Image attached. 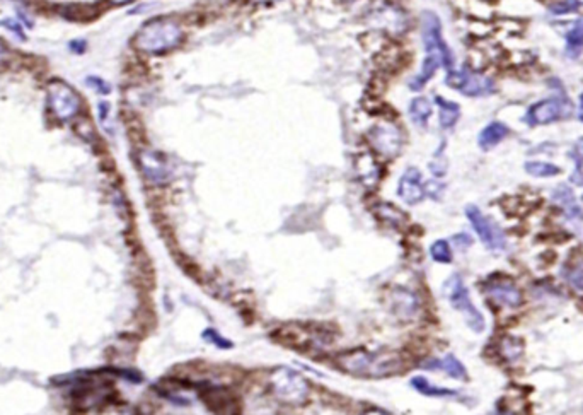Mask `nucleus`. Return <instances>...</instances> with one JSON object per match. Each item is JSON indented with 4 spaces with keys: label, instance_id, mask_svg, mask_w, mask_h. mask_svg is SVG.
Listing matches in <instances>:
<instances>
[{
    "label": "nucleus",
    "instance_id": "0eeeda50",
    "mask_svg": "<svg viewBox=\"0 0 583 415\" xmlns=\"http://www.w3.org/2000/svg\"><path fill=\"white\" fill-rule=\"evenodd\" d=\"M272 388L277 399L289 401V404H300L306 400L309 393V384L299 373L289 369V367H278L273 371Z\"/></svg>",
    "mask_w": 583,
    "mask_h": 415
},
{
    "label": "nucleus",
    "instance_id": "ddd939ff",
    "mask_svg": "<svg viewBox=\"0 0 583 415\" xmlns=\"http://www.w3.org/2000/svg\"><path fill=\"white\" fill-rule=\"evenodd\" d=\"M140 168L147 179L154 183H164L169 178V169H167L164 157L157 152L145 151L140 154Z\"/></svg>",
    "mask_w": 583,
    "mask_h": 415
},
{
    "label": "nucleus",
    "instance_id": "7ed1b4c3",
    "mask_svg": "<svg viewBox=\"0 0 583 415\" xmlns=\"http://www.w3.org/2000/svg\"><path fill=\"white\" fill-rule=\"evenodd\" d=\"M444 294L447 296L450 306L454 310H457L459 313L464 316L467 327L476 333L484 332V327H486V322H484L483 315L479 313V310L473 305L469 296V290L462 282L461 275L454 273L452 277H449L447 282L444 284Z\"/></svg>",
    "mask_w": 583,
    "mask_h": 415
},
{
    "label": "nucleus",
    "instance_id": "6e6552de",
    "mask_svg": "<svg viewBox=\"0 0 583 415\" xmlns=\"http://www.w3.org/2000/svg\"><path fill=\"white\" fill-rule=\"evenodd\" d=\"M466 217L488 250L503 251L505 248H507V238H505L503 231H501V228L495 221L484 216V214L479 211V207H476V205H467Z\"/></svg>",
    "mask_w": 583,
    "mask_h": 415
},
{
    "label": "nucleus",
    "instance_id": "423d86ee",
    "mask_svg": "<svg viewBox=\"0 0 583 415\" xmlns=\"http://www.w3.org/2000/svg\"><path fill=\"white\" fill-rule=\"evenodd\" d=\"M80 98L72 85L63 80H51L48 84V106L60 122H68L80 111Z\"/></svg>",
    "mask_w": 583,
    "mask_h": 415
},
{
    "label": "nucleus",
    "instance_id": "412c9836",
    "mask_svg": "<svg viewBox=\"0 0 583 415\" xmlns=\"http://www.w3.org/2000/svg\"><path fill=\"white\" fill-rule=\"evenodd\" d=\"M410 117L413 120L414 125L418 127H427L428 120L432 117V105L427 98L419 96L414 98L413 101L410 103Z\"/></svg>",
    "mask_w": 583,
    "mask_h": 415
},
{
    "label": "nucleus",
    "instance_id": "4468645a",
    "mask_svg": "<svg viewBox=\"0 0 583 415\" xmlns=\"http://www.w3.org/2000/svg\"><path fill=\"white\" fill-rule=\"evenodd\" d=\"M423 367L430 371H444L445 374H449L450 378L454 379H467V371L464 364H462L454 354H447L444 359H432V361H427Z\"/></svg>",
    "mask_w": 583,
    "mask_h": 415
},
{
    "label": "nucleus",
    "instance_id": "c85d7f7f",
    "mask_svg": "<svg viewBox=\"0 0 583 415\" xmlns=\"http://www.w3.org/2000/svg\"><path fill=\"white\" fill-rule=\"evenodd\" d=\"M0 26H4V28H7L9 31L14 33L16 36L21 38V40H26V34H24V31H23V28H21V26L17 24L16 21H12V19H4V21H0Z\"/></svg>",
    "mask_w": 583,
    "mask_h": 415
},
{
    "label": "nucleus",
    "instance_id": "f8f14e48",
    "mask_svg": "<svg viewBox=\"0 0 583 415\" xmlns=\"http://www.w3.org/2000/svg\"><path fill=\"white\" fill-rule=\"evenodd\" d=\"M486 293L490 294L495 301H498L500 305L508 308H518L524 303L522 293L512 280L490 282V284L486 285Z\"/></svg>",
    "mask_w": 583,
    "mask_h": 415
},
{
    "label": "nucleus",
    "instance_id": "473e14b6",
    "mask_svg": "<svg viewBox=\"0 0 583 415\" xmlns=\"http://www.w3.org/2000/svg\"><path fill=\"white\" fill-rule=\"evenodd\" d=\"M70 50L74 51V53H84V50H85V41L84 40H74V41H70Z\"/></svg>",
    "mask_w": 583,
    "mask_h": 415
},
{
    "label": "nucleus",
    "instance_id": "f704fd0d",
    "mask_svg": "<svg viewBox=\"0 0 583 415\" xmlns=\"http://www.w3.org/2000/svg\"><path fill=\"white\" fill-rule=\"evenodd\" d=\"M573 156L578 157V159H580V161L583 162V139H580V140H578V142H577L575 154H573Z\"/></svg>",
    "mask_w": 583,
    "mask_h": 415
},
{
    "label": "nucleus",
    "instance_id": "4c0bfd02",
    "mask_svg": "<svg viewBox=\"0 0 583 415\" xmlns=\"http://www.w3.org/2000/svg\"><path fill=\"white\" fill-rule=\"evenodd\" d=\"M255 2H260V4H272V2H278V0H255Z\"/></svg>",
    "mask_w": 583,
    "mask_h": 415
},
{
    "label": "nucleus",
    "instance_id": "a878e982",
    "mask_svg": "<svg viewBox=\"0 0 583 415\" xmlns=\"http://www.w3.org/2000/svg\"><path fill=\"white\" fill-rule=\"evenodd\" d=\"M201 337H203V339L207 342H210V344L215 345V347H218V349H232V345H234L229 339L222 337L220 333L215 330V328H207V330L201 333Z\"/></svg>",
    "mask_w": 583,
    "mask_h": 415
},
{
    "label": "nucleus",
    "instance_id": "e433bc0d",
    "mask_svg": "<svg viewBox=\"0 0 583 415\" xmlns=\"http://www.w3.org/2000/svg\"><path fill=\"white\" fill-rule=\"evenodd\" d=\"M111 4H114V6H127V4H132L134 0H109Z\"/></svg>",
    "mask_w": 583,
    "mask_h": 415
},
{
    "label": "nucleus",
    "instance_id": "6ab92c4d",
    "mask_svg": "<svg viewBox=\"0 0 583 415\" xmlns=\"http://www.w3.org/2000/svg\"><path fill=\"white\" fill-rule=\"evenodd\" d=\"M583 51V16L575 21L567 34V57L578 58Z\"/></svg>",
    "mask_w": 583,
    "mask_h": 415
},
{
    "label": "nucleus",
    "instance_id": "7c9ffc66",
    "mask_svg": "<svg viewBox=\"0 0 583 415\" xmlns=\"http://www.w3.org/2000/svg\"><path fill=\"white\" fill-rule=\"evenodd\" d=\"M575 159H577V168H575V171H573V174H572V183H573V185H583L582 161L578 159V157H575Z\"/></svg>",
    "mask_w": 583,
    "mask_h": 415
},
{
    "label": "nucleus",
    "instance_id": "c9c22d12",
    "mask_svg": "<svg viewBox=\"0 0 583 415\" xmlns=\"http://www.w3.org/2000/svg\"><path fill=\"white\" fill-rule=\"evenodd\" d=\"M578 118L583 122V93L580 94V106H578Z\"/></svg>",
    "mask_w": 583,
    "mask_h": 415
},
{
    "label": "nucleus",
    "instance_id": "20e7f679",
    "mask_svg": "<svg viewBox=\"0 0 583 415\" xmlns=\"http://www.w3.org/2000/svg\"><path fill=\"white\" fill-rule=\"evenodd\" d=\"M572 115V101H569L565 94H560V96L547 98V100H542L530 106V108L527 110L524 122L530 127L550 125V123L558 122V120L569 118Z\"/></svg>",
    "mask_w": 583,
    "mask_h": 415
},
{
    "label": "nucleus",
    "instance_id": "58836bf2",
    "mask_svg": "<svg viewBox=\"0 0 583 415\" xmlns=\"http://www.w3.org/2000/svg\"><path fill=\"white\" fill-rule=\"evenodd\" d=\"M582 200H583V196H582Z\"/></svg>",
    "mask_w": 583,
    "mask_h": 415
},
{
    "label": "nucleus",
    "instance_id": "f257e3e1",
    "mask_svg": "<svg viewBox=\"0 0 583 415\" xmlns=\"http://www.w3.org/2000/svg\"><path fill=\"white\" fill-rule=\"evenodd\" d=\"M181 24L174 17H154L137 33L134 45L139 51L149 55H164L183 43Z\"/></svg>",
    "mask_w": 583,
    "mask_h": 415
},
{
    "label": "nucleus",
    "instance_id": "1a4fd4ad",
    "mask_svg": "<svg viewBox=\"0 0 583 415\" xmlns=\"http://www.w3.org/2000/svg\"><path fill=\"white\" fill-rule=\"evenodd\" d=\"M445 84L449 88L457 89L464 96L478 98V96H488V94L495 93V83L490 77L476 74V72L469 70V68H462V70H450L445 77Z\"/></svg>",
    "mask_w": 583,
    "mask_h": 415
},
{
    "label": "nucleus",
    "instance_id": "9d476101",
    "mask_svg": "<svg viewBox=\"0 0 583 415\" xmlns=\"http://www.w3.org/2000/svg\"><path fill=\"white\" fill-rule=\"evenodd\" d=\"M397 195L408 205L419 204L425 199V187L422 185V173L417 168H408L400 179Z\"/></svg>",
    "mask_w": 583,
    "mask_h": 415
},
{
    "label": "nucleus",
    "instance_id": "2f4dec72",
    "mask_svg": "<svg viewBox=\"0 0 583 415\" xmlns=\"http://www.w3.org/2000/svg\"><path fill=\"white\" fill-rule=\"evenodd\" d=\"M9 58H11V51H9L6 43L0 40V67L6 65V63L9 62Z\"/></svg>",
    "mask_w": 583,
    "mask_h": 415
},
{
    "label": "nucleus",
    "instance_id": "5701e85b",
    "mask_svg": "<svg viewBox=\"0 0 583 415\" xmlns=\"http://www.w3.org/2000/svg\"><path fill=\"white\" fill-rule=\"evenodd\" d=\"M582 6H583L582 0H558V2H552L550 6V14L551 16L573 14V12L580 11Z\"/></svg>",
    "mask_w": 583,
    "mask_h": 415
},
{
    "label": "nucleus",
    "instance_id": "ea45409f",
    "mask_svg": "<svg viewBox=\"0 0 583 415\" xmlns=\"http://www.w3.org/2000/svg\"><path fill=\"white\" fill-rule=\"evenodd\" d=\"M348 2H350V0H348Z\"/></svg>",
    "mask_w": 583,
    "mask_h": 415
},
{
    "label": "nucleus",
    "instance_id": "393cba45",
    "mask_svg": "<svg viewBox=\"0 0 583 415\" xmlns=\"http://www.w3.org/2000/svg\"><path fill=\"white\" fill-rule=\"evenodd\" d=\"M522 350H524V345L518 339H513V337H508V339L503 340V345H501V352L503 356L508 359V361H515V359L520 357Z\"/></svg>",
    "mask_w": 583,
    "mask_h": 415
},
{
    "label": "nucleus",
    "instance_id": "f03ea898",
    "mask_svg": "<svg viewBox=\"0 0 583 415\" xmlns=\"http://www.w3.org/2000/svg\"><path fill=\"white\" fill-rule=\"evenodd\" d=\"M336 364L346 373L360 376V378H385L400 371L401 362L396 356H377L363 350L343 354L336 359Z\"/></svg>",
    "mask_w": 583,
    "mask_h": 415
},
{
    "label": "nucleus",
    "instance_id": "2eb2a0df",
    "mask_svg": "<svg viewBox=\"0 0 583 415\" xmlns=\"http://www.w3.org/2000/svg\"><path fill=\"white\" fill-rule=\"evenodd\" d=\"M372 142L380 152H396L400 147V132L392 125H379L372 130Z\"/></svg>",
    "mask_w": 583,
    "mask_h": 415
},
{
    "label": "nucleus",
    "instance_id": "39448f33",
    "mask_svg": "<svg viewBox=\"0 0 583 415\" xmlns=\"http://www.w3.org/2000/svg\"><path fill=\"white\" fill-rule=\"evenodd\" d=\"M422 38L427 53H437L442 58V67L445 70H454V55L442 36V23L435 12H423L422 16Z\"/></svg>",
    "mask_w": 583,
    "mask_h": 415
},
{
    "label": "nucleus",
    "instance_id": "aec40b11",
    "mask_svg": "<svg viewBox=\"0 0 583 415\" xmlns=\"http://www.w3.org/2000/svg\"><path fill=\"white\" fill-rule=\"evenodd\" d=\"M411 387H413L417 392L422 393V395L437 396V399H445V396H456V395H459V393H457L456 390H449V388L434 387V384L428 382L427 378H423V376H414V378L411 379Z\"/></svg>",
    "mask_w": 583,
    "mask_h": 415
},
{
    "label": "nucleus",
    "instance_id": "72a5a7b5",
    "mask_svg": "<svg viewBox=\"0 0 583 415\" xmlns=\"http://www.w3.org/2000/svg\"><path fill=\"white\" fill-rule=\"evenodd\" d=\"M108 113H109V105L108 103H100V118H101V122H105L106 120V117H108Z\"/></svg>",
    "mask_w": 583,
    "mask_h": 415
},
{
    "label": "nucleus",
    "instance_id": "a211bd4d",
    "mask_svg": "<svg viewBox=\"0 0 583 415\" xmlns=\"http://www.w3.org/2000/svg\"><path fill=\"white\" fill-rule=\"evenodd\" d=\"M435 103L439 105L440 110V127L445 128V130L452 128L459 122V118H461V106L457 103L444 100L440 96L435 98Z\"/></svg>",
    "mask_w": 583,
    "mask_h": 415
},
{
    "label": "nucleus",
    "instance_id": "c756f323",
    "mask_svg": "<svg viewBox=\"0 0 583 415\" xmlns=\"http://www.w3.org/2000/svg\"><path fill=\"white\" fill-rule=\"evenodd\" d=\"M444 185H442V183H437V182H430V183H427V187H425V194H428L432 196V199H437L439 200L440 196H442V194H444Z\"/></svg>",
    "mask_w": 583,
    "mask_h": 415
},
{
    "label": "nucleus",
    "instance_id": "f3484780",
    "mask_svg": "<svg viewBox=\"0 0 583 415\" xmlns=\"http://www.w3.org/2000/svg\"><path fill=\"white\" fill-rule=\"evenodd\" d=\"M439 67H442V58L439 57L437 53H427L425 60H423V65H422V70H419V74L414 77L413 80L410 83V88L413 89V91H422L423 88H425V84L428 80L432 79V77L435 75V72L439 70Z\"/></svg>",
    "mask_w": 583,
    "mask_h": 415
},
{
    "label": "nucleus",
    "instance_id": "b1692460",
    "mask_svg": "<svg viewBox=\"0 0 583 415\" xmlns=\"http://www.w3.org/2000/svg\"><path fill=\"white\" fill-rule=\"evenodd\" d=\"M430 255L435 262L439 263H450L452 262V250L445 239H439L430 246Z\"/></svg>",
    "mask_w": 583,
    "mask_h": 415
},
{
    "label": "nucleus",
    "instance_id": "cd10ccee",
    "mask_svg": "<svg viewBox=\"0 0 583 415\" xmlns=\"http://www.w3.org/2000/svg\"><path fill=\"white\" fill-rule=\"evenodd\" d=\"M85 83H87V85H91L92 89H96L97 93L102 94V96H106V94L111 93V85L106 83L105 79H101V77L91 75V77H87V79H85Z\"/></svg>",
    "mask_w": 583,
    "mask_h": 415
},
{
    "label": "nucleus",
    "instance_id": "bb28decb",
    "mask_svg": "<svg viewBox=\"0 0 583 415\" xmlns=\"http://www.w3.org/2000/svg\"><path fill=\"white\" fill-rule=\"evenodd\" d=\"M563 275H565V279L573 285V288H577L578 290H583V263L577 265V267H572L569 270L565 268Z\"/></svg>",
    "mask_w": 583,
    "mask_h": 415
},
{
    "label": "nucleus",
    "instance_id": "4be33fe9",
    "mask_svg": "<svg viewBox=\"0 0 583 415\" xmlns=\"http://www.w3.org/2000/svg\"><path fill=\"white\" fill-rule=\"evenodd\" d=\"M524 168L530 177H535V178H551L561 173L560 166L552 164V162H546V161H527Z\"/></svg>",
    "mask_w": 583,
    "mask_h": 415
},
{
    "label": "nucleus",
    "instance_id": "9b49d317",
    "mask_svg": "<svg viewBox=\"0 0 583 415\" xmlns=\"http://www.w3.org/2000/svg\"><path fill=\"white\" fill-rule=\"evenodd\" d=\"M552 202H555L561 211L565 212V217L569 222H575V224H580L583 222V211L580 207V204L577 202V196L573 194V190L568 185H558L552 190L551 194Z\"/></svg>",
    "mask_w": 583,
    "mask_h": 415
},
{
    "label": "nucleus",
    "instance_id": "dca6fc26",
    "mask_svg": "<svg viewBox=\"0 0 583 415\" xmlns=\"http://www.w3.org/2000/svg\"><path fill=\"white\" fill-rule=\"evenodd\" d=\"M508 132H510L508 127L505 125L503 122H498V120H496V122L488 123V125L479 132L478 145L483 149V151H490V149L495 147V145H498L501 140L508 135Z\"/></svg>",
    "mask_w": 583,
    "mask_h": 415
}]
</instances>
